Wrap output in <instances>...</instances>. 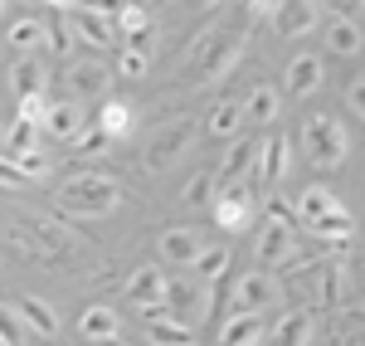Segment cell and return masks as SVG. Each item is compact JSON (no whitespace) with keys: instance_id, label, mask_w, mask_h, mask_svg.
Segmentation results:
<instances>
[{"instance_id":"cell-1","label":"cell","mask_w":365,"mask_h":346,"mask_svg":"<svg viewBox=\"0 0 365 346\" xmlns=\"http://www.w3.org/2000/svg\"><path fill=\"white\" fill-rule=\"evenodd\" d=\"M117 200H122V190L113 175H68L58 185V215H68V220H103L117 210Z\"/></svg>"},{"instance_id":"cell-2","label":"cell","mask_w":365,"mask_h":346,"mask_svg":"<svg viewBox=\"0 0 365 346\" xmlns=\"http://www.w3.org/2000/svg\"><path fill=\"white\" fill-rule=\"evenodd\" d=\"M244 44H249V29H220V25H205L195 34V44H190V68H195L200 83H210V78H220L229 73L239 54H244Z\"/></svg>"},{"instance_id":"cell-3","label":"cell","mask_w":365,"mask_h":346,"mask_svg":"<svg viewBox=\"0 0 365 346\" xmlns=\"http://www.w3.org/2000/svg\"><path fill=\"white\" fill-rule=\"evenodd\" d=\"M10 239H15L25 254H34L39 263H63V259H73L68 234L58 230L54 220H44V215H20V220L10 225Z\"/></svg>"},{"instance_id":"cell-4","label":"cell","mask_w":365,"mask_h":346,"mask_svg":"<svg viewBox=\"0 0 365 346\" xmlns=\"http://www.w3.org/2000/svg\"><path fill=\"white\" fill-rule=\"evenodd\" d=\"M190 142H195V122H190V117H170V122H161V127L151 132V142L141 151V166H146V171H170V166L185 156Z\"/></svg>"},{"instance_id":"cell-5","label":"cell","mask_w":365,"mask_h":346,"mask_svg":"<svg viewBox=\"0 0 365 346\" xmlns=\"http://www.w3.org/2000/svg\"><path fill=\"white\" fill-rule=\"evenodd\" d=\"M302 142H307L317 166H341L346 151H351V137H346V127H341L336 113H312L307 127H302Z\"/></svg>"},{"instance_id":"cell-6","label":"cell","mask_w":365,"mask_h":346,"mask_svg":"<svg viewBox=\"0 0 365 346\" xmlns=\"http://www.w3.org/2000/svg\"><path fill=\"white\" fill-rule=\"evenodd\" d=\"M253 215H258V200H253V190H244V185H225V190L215 195V220H220L229 234L249 230Z\"/></svg>"},{"instance_id":"cell-7","label":"cell","mask_w":365,"mask_h":346,"mask_svg":"<svg viewBox=\"0 0 365 346\" xmlns=\"http://www.w3.org/2000/svg\"><path fill=\"white\" fill-rule=\"evenodd\" d=\"M253 254H258L263 268H287L292 254H297V230H287V225H263L258 244H253Z\"/></svg>"},{"instance_id":"cell-8","label":"cell","mask_w":365,"mask_h":346,"mask_svg":"<svg viewBox=\"0 0 365 346\" xmlns=\"http://www.w3.org/2000/svg\"><path fill=\"white\" fill-rule=\"evenodd\" d=\"M263 337H273L263 312H229L220 322V346H263Z\"/></svg>"},{"instance_id":"cell-9","label":"cell","mask_w":365,"mask_h":346,"mask_svg":"<svg viewBox=\"0 0 365 346\" xmlns=\"http://www.w3.org/2000/svg\"><path fill=\"white\" fill-rule=\"evenodd\" d=\"M166 283H170V278L156 268V263H141L137 273L127 278V297L137 302V312H146V307H161V302H166Z\"/></svg>"},{"instance_id":"cell-10","label":"cell","mask_w":365,"mask_h":346,"mask_svg":"<svg viewBox=\"0 0 365 346\" xmlns=\"http://www.w3.org/2000/svg\"><path fill=\"white\" fill-rule=\"evenodd\" d=\"M68 20L83 29L88 44H98V49H108L117 34V15L113 10H98V5H68Z\"/></svg>"},{"instance_id":"cell-11","label":"cell","mask_w":365,"mask_h":346,"mask_svg":"<svg viewBox=\"0 0 365 346\" xmlns=\"http://www.w3.org/2000/svg\"><path fill=\"white\" fill-rule=\"evenodd\" d=\"M282 88L292 93V98H312L317 88H322V58L317 54H292L287 58V68H282Z\"/></svg>"},{"instance_id":"cell-12","label":"cell","mask_w":365,"mask_h":346,"mask_svg":"<svg viewBox=\"0 0 365 346\" xmlns=\"http://www.w3.org/2000/svg\"><path fill=\"white\" fill-rule=\"evenodd\" d=\"M44 132L54 142H83V108L73 98H54L49 103V117H44Z\"/></svg>"},{"instance_id":"cell-13","label":"cell","mask_w":365,"mask_h":346,"mask_svg":"<svg viewBox=\"0 0 365 346\" xmlns=\"http://www.w3.org/2000/svg\"><path fill=\"white\" fill-rule=\"evenodd\" d=\"M322 20V10L307 5V0H292V5H273V34L282 39H297V34H312Z\"/></svg>"},{"instance_id":"cell-14","label":"cell","mask_w":365,"mask_h":346,"mask_svg":"<svg viewBox=\"0 0 365 346\" xmlns=\"http://www.w3.org/2000/svg\"><path fill=\"white\" fill-rule=\"evenodd\" d=\"M166 307H170V317L175 322H190L205 312V292H200V283H185V278H170L166 283Z\"/></svg>"},{"instance_id":"cell-15","label":"cell","mask_w":365,"mask_h":346,"mask_svg":"<svg viewBox=\"0 0 365 346\" xmlns=\"http://www.w3.org/2000/svg\"><path fill=\"white\" fill-rule=\"evenodd\" d=\"M68 98H73V103L103 98V103H108V68H103V63H73V68H68Z\"/></svg>"},{"instance_id":"cell-16","label":"cell","mask_w":365,"mask_h":346,"mask_svg":"<svg viewBox=\"0 0 365 346\" xmlns=\"http://www.w3.org/2000/svg\"><path fill=\"white\" fill-rule=\"evenodd\" d=\"M268 302H273V283L263 278V268L258 273H244L234 283V312H263Z\"/></svg>"},{"instance_id":"cell-17","label":"cell","mask_w":365,"mask_h":346,"mask_svg":"<svg viewBox=\"0 0 365 346\" xmlns=\"http://www.w3.org/2000/svg\"><path fill=\"white\" fill-rule=\"evenodd\" d=\"M312 273H317V302H322V307H336L341 292H346V263L341 259H317Z\"/></svg>"},{"instance_id":"cell-18","label":"cell","mask_w":365,"mask_h":346,"mask_svg":"<svg viewBox=\"0 0 365 346\" xmlns=\"http://www.w3.org/2000/svg\"><path fill=\"white\" fill-rule=\"evenodd\" d=\"M15 317L25 322V332H34V337H58V312L44 297H20L15 302Z\"/></svg>"},{"instance_id":"cell-19","label":"cell","mask_w":365,"mask_h":346,"mask_svg":"<svg viewBox=\"0 0 365 346\" xmlns=\"http://www.w3.org/2000/svg\"><path fill=\"white\" fill-rule=\"evenodd\" d=\"M200 254H205V244H200V234H195V230L175 225V230L161 234V259H170V263H195Z\"/></svg>"},{"instance_id":"cell-20","label":"cell","mask_w":365,"mask_h":346,"mask_svg":"<svg viewBox=\"0 0 365 346\" xmlns=\"http://www.w3.org/2000/svg\"><path fill=\"white\" fill-rule=\"evenodd\" d=\"M253 171H258L263 185H278L287 175V137H268L263 151H258V161H253Z\"/></svg>"},{"instance_id":"cell-21","label":"cell","mask_w":365,"mask_h":346,"mask_svg":"<svg viewBox=\"0 0 365 346\" xmlns=\"http://www.w3.org/2000/svg\"><path fill=\"white\" fill-rule=\"evenodd\" d=\"M117 332H122V322H117L113 307H88L83 317H78V337H88L93 346L117 342Z\"/></svg>"},{"instance_id":"cell-22","label":"cell","mask_w":365,"mask_h":346,"mask_svg":"<svg viewBox=\"0 0 365 346\" xmlns=\"http://www.w3.org/2000/svg\"><path fill=\"white\" fill-rule=\"evenodd\" d=\"M44 83H49V68L34 63V58H20V63L10 68V88L20 93V103H25V98H44Z\"/></svg>"},{"instance_id":"cell-23","label":"cell","mask_w":365,"mask_h":346,"mask_svg":"<svg viewBox=\"0 0 365 346\" xmlns=\"http://www.w3.org/2000/svg\"><path fill=\"white\" fill-rule=\"evenodd\" d=\"M258 146L263 142H229L225 161H220V180H225V185H239V175L258 161Z\"/></svg>"},{"instance_id":"cell-24","label":"cell","mask_w":365,"mask_h":346,"mask_svg":"<svg viewBox=\"0 0 365 346\" xmlns=\"http://www.w3.org/2000/svg\"><path fill=\"white\" fill-rule=\"evenodd\" d=\"M322 34H327V49H331V54H341V58H351L356 49H361V25H356L351 15H336L331 25L322 29Z\"/></svg>"},{"instance_id":"cell-25","label":"cell","mask_w":365,"mask_h":346,"mask_svg":"<svg viewBox=\"0 0 365 346\" xmlns=\"http://www.w3.org/2000/svg\"><path fill=\"white\" fill-rule=\"evenodd\" d=\"M273 346H312V317L307 312H282L273 327Z\"/></svg>"},{"instance_id":"cell-26","label":"cell","mask_w":365,"mask_h":346,"mask_svg":"<svg viewBox=\"0 0 365 346\" xmlns=\"http://www.w3.org/2000/svg\"><path fill=\"white\" fill-rule=\"evenodd\" d=\"M336 205L341 200L327 190V185H307V190H302V200H297V220H302V225H317V220H322V215H331Z\"/></svg>"},{"instance_id":"cell-27","label":"cell","mask_w":365,"mask_h":346,"mask_svg":"<svg viewBox=\"0 0 365 346\" xmlns=\"http://www.w3.org/2000/svg\"><path fill=\"white\" fill-rule=\"evenodd\" d=\"M98 127H103L113 142H122V137L132 132V103H122V98H108V103H103V113H98Z\"/></svg>"},{"instance_id":"cell-28","label":"cell","mask_w":365,"mask_h":346,"mask_svg":"<svg viewBox=\"0 0 365 346\" xmlns=\"http://www.w3.org/2000/svg\"><path fill=\"white\" fill-rule=\"evenodd\" d=\"M307 230L322 234V239H341V244H346V239L356 234V215H351L346 205H336L331 215H322V220H317V225H307Z\"/></svg>"},{"instance_id":"cell-29","label":"cell","mask_w":365,"mask_h":346,"mask_svg":"<svg viewBox=\"0 0 365 346\" xmlns=\"http://www.w3.org/2000/svg\"><path fill=\"white\" fill-rule=\"evenodd\" d=\"M5 39H10L15 49H34V44H44V39H49V25H44V20H34V15H20L15 25L5 29Z\"/></svg>"},{"instance_id":"cell-30","label":"cell","mask_w":365,"mask_h":346,"mask_svg":"<svg viewBox=\"0 0 365 346\" xmlns=\"http://www.w3.org/2000/svg\"><path fill=\"white\" fill-rule=\"evenodd\" d=\"M229 263H234L229 249H205V254L195 259V278H200V283H225V278H229Z\"/></svg>"},{"instance_id":"cell-31","label":"cell","mask_w":365,"mask_h":346,"mask_svg":"<svg viewBox=\"0 0 365 346\" xmlns=\"http://www.w3.org/2000/svg\"><path fill=\"white\" fill-rule=\"evenodd\" d=\"M239 127H244V108H239V103H215V113H210V132H215V137H229V142H239Z\"/></svg>"},{"instance_id":"cell-32","label":"cell","mask_w":365,"mask_h":346,"mask_svg":"<svg viewBox=\"0 0 365 346\" xmlns=\"http://www.w3.org/2000/svg\"><path fill=\"white\" fill-rule=\"evenodd\" d=\"M29 151H39V127L15 117V127H10V137H5V156L20 161V156H29Z\"/></svg>"},{"instance_id":"cell-33","label":"cell","mask_w":365,"mask_h":346,"mask_svg":"<svg viewBox=\"0 0 365 346\" xmlns=\"http://www.w3.org/2000/svg\"><path fill=\"white\" fill-rule=\"evenodd\" d=\"M49 44L58 58L73 54V29H68V5H49Z\"/></svg>"},{"instance_id":"cell-34","label":"cell","mask_w":365,"mask_h":346,"mask_svg":"<svg viewBox=\"0 0 365 346\" xmlns=\"http://www.w3.org/2000/svg\"><path fill=\"white\" fill-rule=\"evenodd\" d=\"M146 337H151V346H190V327L175 317H161V322H146Z\"/></svg>"},{"instance_id":"cell-35","label":"cell","mask_w":365,"mask_h":346,"mask_svg":"<svg viewBox=\"0 0 365 346\" xmlns=\"http://www.w3.org/2000/svg\"><path fill=\"white\" fill-rule=\"evenodd\" d=\"M244 117H253V122H273V117H278V88L258 83L249 93V103H244Z\"/></svg>"},{"instance_id":"cell-36","label":"cell","mask_w":365,"mask_h":346,"mask_svg":"<svg viewBox=\"0 0 365 346\" xmlns=\"http://www.w3.org/2000/svg\"><path fill=\"white\" fill-rule=\"evenodd\" d=\"M263 225H287V230H297V205H287L282 195H268V200H263Z\"/></svg>"},{"instance_id":"cell-37","label":"cell","mask_w":365,"mask_h":346,"mask_svg":"<svg viewBox=\"0 0 365 346\" xmlns=\"http://www.w3.org/2000/svg\"><path fill=\"white\" fill-rule=\"evenodd\" d=\"M127 49H132V54H141V58H151V54H156V29H151V25L132 29V34H127Z\"/></svg>"},{"instance_id":"cell-38","label":"cell","mask_w":365,"mask_h":346,"mask_svg":"<svg viewBox=\"0 0 365 346\" xmlns=\"http://www.w3.org/2000/svg\"><path fill=\"white\" fill-rule=\"evenodd\" d=\"M210 195H215V180H210V175H195V180L185 185L180 200H185V205H210Z\"/></svg>"},{"instance_id":"cell-39","label":"cell","mask_w":365,"mask_h":346,"mask_svg":"<svg viewBox=\"0 0 365 346\" xmlns=\"http://www.w3.org/2000/svg\"><path fill=\"white\" fill-rule=\"evenodd\" d=\"M146 63H151V58L122 49V54H117V73H122V78H141V73H146Z\"/></svg>"},{"instance_id":"cell-40","label":"cell","mask_w":365,"mask_h":346,"mask_svg":"<svg viewBox=\"0 0 365 346\" xmlns=\"http://www.w3.org/2000/svg\"><path fill=\"white\" fill-rule=\"evenodd\" d=\"M15 166L25 171V180H39V175H49V156H44V151H29V156H20Z\"/></svg>"},{"instance_id":"cell-41","label":"cell","mask_w":365,"mask_h":346,"mask_svg":"<svg viewBox=\"0 0 365 346\" xmlns=\"http://www.w3.org/2000/svg\"><path fill=\"white\" fill-rule=\"evenodd\" d=\"M108 146H113V137H108V132L98 127V132H88V137L73 146V151H78V156H98V151H108Z\"/></svg>"},{"instance_id":"cell-42","label":"cell","mask_w":365,"mask_h":346,"mask_svg":"<svg viewBox=\"0 0 365 346\" xmlns=\"http://www.w3.org/2000/svg\"><path fill=\"white\" fill-rule=\"evenodd\" d=\"M0 185H5V190H20V185H29L25 171H20V166H15L10 156H0Z\"/></svg>"},{"instance_id":"cell-43","label":"cell","mask_w":365,"mask_h":346,"mask_svg":"<svg viewBox=\"0 0 365 346\" xmlns=\"http://www.w3.org/2000/svg\"><path fill=\"white\" fill-rule=\"evenodd\" d=\"M117 15V25L127 29V34H132V29H141V25H151V20H146V15H141L137 5H122V10H113Z\"/></svg>"},{"instance_id":"cell-44","label":"cell","mask_w":365,"mask_h":346,"mask_svg":"<svg viewBox=\"0 0 365 346\" xmlns=\"http://www.w3.org/2000/svg\"><path fill=\"white\" fill-rule=\"evenodd\" d=\"M346 108H351V113L365 122V78H356V83L346 88Z\"/></svg>"},{"instance_id":"cell-45","label":"cell","mask_w":365,"mask_h":346,"mask_svg":"<svg viewBox=\"0 0 365 346\" xmlns=\"http://www.w3.org/2000/svg\"><path fill=\"white\" fill-rule=\"evenodd\" d=\"M5 137H10V132H5V122H0V151H5Z\"/></svg>"},{"instance_id":"cell-46","label":"cell","mask_w":365,"mask_h":346,"mask_svg":"<svg viewBox=\"0 0 365 346\" xmlns=\"http://www.w3.org/2000/svg\"><path fill=\"white\" fill-rule=\"evenodd\" d=\"M351 15H365V5H351Z\"/></svg>"},{"instance_id":"cell-47","label":"cell","mask_w":365,"mask_h":346,"mask_svg":"<svg viewBox=\"0 0 365 346\" xmlns=\"http://www.w3.org/2000/svg\"><path fill=\"white\" fill-rule=\"evenodd\" d=\"M0 346H10V342H5V332H0Z\"/></svg>"},{"instance_id":"cell-48","label":"cell","mask_w":365,"mask_h":346,"mask_svg":"<svg viewBox=\"0 0 365 346\" xmlns=\"http://www.w3.org/2000/svg\"><path fill=\"white\" fill-rule=\"evenodd\" d=\"M103 346H122V342H103Z\"/></svg>"},{"instance_id":"cell-49","label":"cell","mask_w":365,"mask_h":346,"mask_svg":"<svg viewBox=\"0 0 365 346\" xmlns=\"http://www.w3.org/2000/svg\"><path fill=\"white\" fill-rule=\"evenodd\" d=\"M312 346H322V342H312Z\"/></svg>"}]
</instances>
